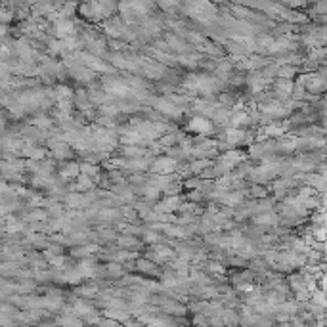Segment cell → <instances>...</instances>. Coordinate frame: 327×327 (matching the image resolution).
<instances>
[{"instance_id": "1", "label": "cell", "mask_w": 327, "mask_h": 327, "mask_svg": "<svg viewBox=\"0 0 327 327\" xmlns=\"http://www.w3.org/2000/svg\"><path fill=\"white\" fill-rule=\"evenodd\" d=\"M191 128L195 132H208L211 130V123L205 121V119H193L191 121Z\"/></svg>"}]
</instances>
